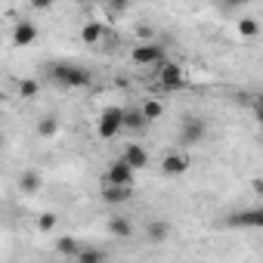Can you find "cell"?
Here are the masks:
<instances>
[{"label": "cell", "instance_id": "1", "mask_svg": "<svg viewBox=\"0 0 263 263\" xmlns=\"http://www.w3.org/2000/svg\"><path fill=\"white\" fill-rule=\"evenodd\" d=\"M50 78L62 90H84V87L93 84V74L84 65H71V62H53L50 65Z\"/></svg>", "mask_w": 263, "mask_h": 263}, {"label": "cell", "instance_id": "2", "mask_svg": "<svg viewBox=\"0 0 263 263\" xmlns=\"http://www.w3.org/2000/svg\"><path fill=\"white\" fill-rule=\"evenodd\" d=\"M121 130H124V108H118V105L102 108V111H99V121H96L99 140H118Z\"/></svg>", "mask_w": 263, "mask_h": 263}, {"label": "cell", "instance_id": "3", "mask_svg": "<svg viewBox=\"0 0 263 263\" xmlns=\"http://www.w3.org/2000/svg\"><path fill=\"white\" fill-rule=\"evenodd\" d=\"M204 134H208L204 118H198V115H186L183 118V124H180V143L183 146H198L204 140Z\"/></svg>", "mask_w": 263, "mask_h": 263}, {"label": "cell", "instance_id": "4", "mask_svg": "<svg viewBox=\"0 0 263 263\" xmlns=\"http://www.w3.org/2000/svg\"><path fill=\"white\" fill-rule=\"evenodd\" d=\"M155 68H158V84H161L164 90H180V87L186 84V74H183V68H180L177 62L161 59Z\"/></svg>", "mask_w": 263, "mask_h": 263}, {"label": "cell", "instance_id": "5", "mask_svg": "<svg viewBox=\"0 0 263 263\" xmlns=\"http://www.w3.org/2000/svg\"><path fill=\"white\" fill-rule=\"evenodd\" d=\"M134 167H130L124 158H118V161H111L108 164V171H105V183H115V186H134Z\"/></svg>", "mask_w": 263, "mask_h": 263}, {"label": "cell", "instance_id": "6", "mask_svg": "<svg viewBox=\"0 0 263 263\" xmlns=\"http://www.w3.org/2000/svg\"><path fill=\"white\" fill-rule=\"evenodd\" d=\"M130 59H134L137 65H158L164 59V47H158V44H140V47H134Z\"/></svg>", "mask_w": 263, "mask_h": 263}, {"label": "cell", "instance_id": "7", "mask_svg": "<svg viewBox=\"0 0 263 263\" xmlns=\"http://www.w3.org/2000/svg\"><path fill=\"white\" fill-rule=\"evenodd\" d=\"M102 201L118 208V204H127L130 198H134V186H115V183H102Z\"/></svg>", "mask_w": 263, "mask_h": 263}, {"label": "cell", "instance_id": "8", "mask_svg": "<svg viewBox=\"0 0 263 263\" xmlns=\"http://www.w3.org/2000/svg\"><path fill=\"white\" fill-rule=\"evenodd\" d=\"M186 171H189V158L183 152H167L161 158V174L164 177H183Z\"/></svg>", "mask_w": 263, "mask_h": 263}, {"label": "cell", "instance_id": "9", "mask_svg": "<svg viewBox=\"0 0 263 263\" xmlns=\"http://www.w3.org/2000/svg\"><path fill=\"white\" fill-rule=\"evenodd\" d=\"M229 226L260 229V226H263V208H245V211H235V214L229 217Z\"/></svg>", "mask_w": 263, "mask_h": 263}, {"label": "cell", "instance_id": "10", "mask_svg": "<svg viewBox=\"0 0 263 263\" xmlns=\"http://www.w3.org/2000/svg\"><path fill=\"white\" fill-rule=\"evenodd\" d=\"M41 37V28L34 25V22H16V28H13V44L16 47H31L34 41Z\"/></svg>", "mask_w": 263, "mask_h": 263}, {"label": "cell", "instance_id": "11", "mask_svg": "<svg viewBox=\"0 0 263 263\" xmlns=\"http://www.w3.org/2000/svg\"><path fill=\"white\" fill-rule=\"evenodd\" d=\"M121 158H124L130 167H134V171H143V167L149 164V152H146L140 143H127L124 152H121Z\"/></svg>", "mask_w": 263, "mask_h": 263}, {"label": "cell", "instance_id": "12", "mask_svg": "<svg viewBox=\"0 0 263 263\" xmlns=\"http://www.w3.org/2000/svg\"><path fill=\"white\" fill-rule=\"evenodd\" d=\"M108 232H111L115 238H130V235H134V223H130L124 214H115V217L108 220Z\"/></svg>", "mask_w": 263, "mask_h": 263}, {"label": "cell", "instance_id": "13", "mask_svg": "<svg viewBox=\"0 0 263 263\" xmlns=\"http://www.w3.org/2000/svg\"><path fill=\"white\" fill-rule=\"evenodd\" d=\"M167 235H171V223H167V220H152V223L146 226V238H149L152 245H161Z\"/></svg>", "mask_w": 263, "mask_h": 263}, {"label": "cell", "instance_id": "14", "mask_svg": "<svg viewBox=\"0 0 263 263\" xmlns=\"http://www.w3.org/2000/svg\"><path fill=\"white\" fill-rule=\"evenodd\" d=\"M41 186H44V177H41V171H25V174L19 177V189H22L25 195H34Z\"/></svg>", "mask_w": 263, "mask_h": 263}, {"label": "cell", "instance_id": "15", "mask_svg": "<svg viewBox=\"0 0 263 263\" xmlns=\"http://www.w3.org/2000/svg\"><path fill=\"white\" fill-rule=\"evenodd\" d=\"M59 134V118L56 115H44L41 121H37V137L41 140H53Z\"/></svg>", "mask_w": 263, "mask_h": 263}, {"label": "cell", "instance_id": "16", "mask_svg": "<svg viewBox=\"0 0 263 263\" xmlns=\"http://www.w3.org/2000/svg\"><path fill=\"white\" fill-rule=\"evenodd\" d=\"M102 37H105V25H99V22H87L81 28V41L84 44H99Z\"/></svg>", "mask_w": 263, "mask_h": 263}, {"label": "cell", "instance_id": "17", "mask_svg": "<svg viewBox=\"0 0 263 263\" xmlns=\"http://www.w3.org/2000/svg\"><path fill=\"white\" fill-rule=\"evenodd\" d=\"M146 127V118H143V111L140 108H124V130H143Z\"/></svg>", "mask_w": 263, "mask_h": 263}, {"label": "cell", "instance_id": "18", "mask_svg": "<svg viewBox=\"0 0 263 263\" xmlns=\"http://www.w3.org/2000/svg\"><path fill=\"white\" fill-rule=\"evenodd\" d=\"M140 111H143L146 124H152V121H158V118L164 115V102H158V99H146V102L140 105Z\"/></svg>", "mask_w": 263, "mask_h": 263}, {"label": "cell", "instance_id": "19", "mask_svg": "<svg viewBox=\"0 0 263 263\" xmlns=\"http://www.w3.org/2000/svg\"><path fill=\"white\" fill-rule=\"evenodd\" d=\"M260 34V25H257V19H251V16H241L238 19V37H245V41H254Z\"/></svg>", "mask_w": 263, "mask_h": 263}, {"label": "cell", "instance_id": "20", "mask_svg": "<svg viewBox=\"0 0 263 263\" xmlns=\"http://www.w3.org/2000/svg\"><path fill=\"white\" fill-rule=\"evenodd\" d=\"M16 90H19L22 99H34V96L41 93V81H34V78H22V81L16 84Z\"/></svg>", "mask_w": 263, "mask_h": 263}, {"label": "cell", "instance_id": "21", "mask_svg": "<svg viewBox=\"0 0 263 263\" xmlns=\"http://www.w3.org/2000/svg\"><path fill=\"white\" fill-rule=\"evenodd\" d=\"M78 238H71V235H65V238H56V254H62V257H71L74 260V254H78Z\"/></svg>", "mask_w": 263, "mask_h": 263}, {"label": "cell", "instance_id": "22", "mask_svg": "<svg viewBox=\"0 0 263 263\" xmlns=\"http://www.w3.org/2000/svg\"><path fill=\"white\" fill-rule=\"evenodd\" d=\"M74 260L78 263H99V260H105V251H99V248H78Z\"/></svg>", "mask_w": 263, "mask_h": 263}, {"label": "cell", "instance_id": "23", "mask_svg": "<svg viewBox=\"0 0 263 263\" xmlns=\"http://www.w3.org/2000/svg\"><path fill=\"white\" fill-rule=\"evenodd\" d=\"M56 223H59L56 214H41V217H37V229H41V232H53Z\"/></svg>", "mask_w": 263, "mask_h": 263}, {"label": "cell", "instance_id": "24", "mask_svg": "<svg viewBox=\"0 0 263 263\" xmlns=\"http://www.w3.org/2000/svg\"><path fill=\"white\" fill-rule=\"evenodd\" d=\"M134 4H137V0H108V10H111L115 16H121V13H127Z\"/></svg>", "mask_w": 263, "mask_h": 263}, {"label": "cell", "instance_id": "25", "mask_svg": "<svg viewBox=\"0 0 263 263\" xmlns=\"http://www.w3.org/2000/svg\"><path fill=\"white\" fill-rule=\"evenodd\" d=\"M28 4H31V10H37V13H47V10H53L56 0H28Z\"/></svg>", "mask_w": 263, "mask_h": 263}, {"label": "cell", "instance_id": "26", "mask_svg": "<svg viewBox=\"0 0 263 263\" xmlns=\"http://www.w3.org/2000/svg\"><path fill=\"white\" fill-rule=\"evenodd\" d=\"M245 4H251V0H223L226 10H238V7H245Z\"/></svg>", "mask_w": 263, "mask_h": 263}, {"label": "cell", "instance_id": "27", "mask_svg": "<svg viewBox=\"0 0 263 263\" xmlns=\"http://www.w3.org/2000/svg\"><path fill=\"white\" fill-rule=\"evenodd\" d=\"M81 4H93V0H81Z\"/></svg>", "mask_w": 263, "mask_h": 263}, {"label": "cell", "instance_id": "28", "mask_svg": "<svg viewBox=\"0 0 263 263\" xmlns=\"http://www.w3.org/2000/svg\"><path fill=\"white\" fill-rule=\"evenodd\" d=\"M0 146H4V137H0Z\"/></svg>", "mask_w": 263, "mask_h": 263}]
</instances>
